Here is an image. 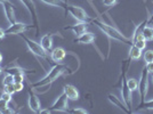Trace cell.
I'll list each match as a JSON object with an SVG mask.
<instances>
[{"label":"cell","instance_id":"6da1fadb","mask_svg":"<svg viewBox=\"0 0 153 114\" xmlns=\"http://www.w3.org/2000/svg\"><path fill=\"white\" fill-rule=\"evenodd\" d=\"M89 22L93 23V24H95L101 31L104 32V33L108 36V38L113 39V40H117V41L122 42V44H128V46H131V44H133V41H131L130 39H128L127 37H125L118 29H115L114 26L108 25L106 23H104L103 21H100V19H90Z\"/></svg>","mask_w":153,"mask_h":114},{"label":"cell","instance_id":"7a4b0ae2","mask_svg":"<svg viewBox=\"0 0 153 114\" xmlns=\"http://www.w3.org/2000/svg\"><path fill=\"white\" fill-rule=\"evenodd\" d=\"M66 70H68V65L62 63H56L51 67V70L47 73V76L44 79H41V80H39V81L34 83H31L30 87L32 89H39L42 88V87H46V86H51V83L54 81H56L62 74H64Z\"/></svg>","mask_w":153,"mask_h":114},{"label":"cell","instance_id":"3957f363","mask_svg":"<svg viewBox=\"0 0 153 114\" xmlns=\"http://www.w3.org/2000/svg\"><path fill=\"white\" fill-rule=\"evenodd\" d=\"M19 36L24 40V42H25L26 46H27L29 50L31 51L34 56L40 57V58H44V59H48V53L41 47V44H39L38 42H36V41L31 40L30 38H27L25 34H23V33H21V34H19Z\"/></svg>","mask_w":153,"mask_h":114},{"label":"cell","instance_id":"277c9868","mask_svg":"<svg viewBox=\"0 0 153 114\" xmlns=\"http://www.w3.org/2000/svg\"><path fill=\"white\" fill-rule=\"evenodd\" d=\"M149 71L146 70V67L144 66L142 73H140V79L138 81V91H140V104H143L145 101L146 98L147 91H149Z\"/></svg>","mask_w":153,"mask_h":114},{"label":"cell","instance_id":"5b68a950","mask_svg":"<svg viewBox=\"0 0 153 114\" xmlns=\"http://www.w3.org/2000/svg\"><path fill=\"white\" fill-rule=\"evenodd\" d=\"M22 2V5L25 7L27 9V12L30 13L32 19V24L36 27V36L38 37L39 33H40V26H39V19H38V14H37V8L36 5L33 2V0H19Z\"/></svg>","mask_w":153,"mask_h":114},{"label":"cell","instance_id":"8992f818","mask_svg":"<svg viewBox=\"0 0 153 114\" xmlns=\"http://www.w3.org/2000/svg\"><path fill=\"white\" fill-rule=\"evenodd\" d=\"M49 111L51 112H68L69 113V105H68V97L62 93L57 97V99L54 101V104L49 107Z\"/></svg>","mask_w":153,"mask_h":114},{"label":"cell","instance_id":"52a82bcc","mask_svg":"<svg viewBox=\"0 0 153 114\" xmlns=\"http://www.w3.org/2000/svg\"><path fill=\"white\" fill-rule=\"evenodd\" d=\"M68 12H69L78 22H88V23H89L90 17L81 7L69 5V6H68Z\"/></svg>","mask_w":153,"mask_h":114},{"label":"cell","instance_id":"ba28073f","mask_svg":"<svg viewBox=\"0 0 153 114\" xmlns=\"http://www.w3.org/2000/svg\"><path fill=\"white\" fill-rule=\"evenodd\" d=\"M27 101H29V107L31 111H33L34 113H40L41 112V104H40V99L38 98V96L36 95L31 90V87L27 89Z\"/></svg>","mask_w":153,"mask_h":114},{"label":"cell","instance_id":"9c48e42d","mask_svg":"<svg viewBox=\"0 0 153 114\" xmlns=\"http://www.w3.org/2000/svg\"><path fill=\"white\" fill-rule=\"evenodd\" d=\"M32 27H34L33 24H32V25H29V24H25V23L15 22L14 24H10V26L5 31V33H6V34H21V33H24L25 31L30 30Z\"/></svg>","mask_w":153,"mask_h":114},{"label":"cell","instance_id":"30bf717a","mask_svg":"<svg viewBox=\"0 0 153 114\" xmlns=\"http://www.w3.org/2000/svg\"><path fill=\"white\" fill-rule=\"evenodd\" d=\"M54 36H59L61 38H63V37L59 34V32L47 33V34H45V36L41 38L40 44H41V47H42L47 53H51V47H53V37H54Z\"/></svg>","mask_w":153,"mask_h":114},{"label":"cell","instance_id":"8fae6325","mask_svg":"<svg viewBox=\"0 0 153 114\" xmlns=\"http://www.w3.org/2000/svg\"><path fill=\"white\" fill-rule=\"evenodd\" d=\"M2 7H4V12H5L7 21L9 22V24H14L16 22V19H15V6L10 1H8V2L2 4Z\"/></svg>","mask_w":153,"mask_h":114},{"label":"cell","instance_id":"7c38bea8","mask_svg":"<svg viewBox=\"0 0 153 114\" xmlns=\"http://www.w3.org/2000/svg\"><path fill=\"white\" fill-rule=\"evenodd\" d=\"M95 41V34L94 33H91V32H85L82 34H80V36H78L74 40H73V42L74 44H91V42H94Z\"/></svg>","mask_w":153,"mask_h":114},{"label":"cell","instance_id":"4fadbf2b","mask_svg":"<svg viewBox=\"0 0 153 114\" xmlns=\"http://www.w3.org/2000/svg\"><path fill=\"white\" fill-rule=\"evenodd\" d=\"M64 29L65 30H71L74 34L80 36V34H82V33H85V32L87 31V29H88V22H78L74 25L65 26Z\"/></svg>","mask_w":153,"mask_h":114},{"label":"cell","instance_id":"5bb4252c","mask_svg":"<svg viewBox=\"0 0 153 114\" xmlns=\"http://www.w3.org/2000/svg\"><path fill=\"white\" fill-rule=\"evenodd\" d=\"M65 56H66V51L61 47H57L51 51V59L54 63H62Z\"/></svg>","mask_w":153,"mask_h":114},{"label":"cell","instance_id":"9a60e30c","mask_svg":"<svg viewBox=\"0 0 153 114\" xmlns=\"http://www.w3.org/2000/svg\"><path fill=\"white\" fill-rule=\"evenodd\" d=\"M63 93L66 95L68 99H71V101H78L79 99V91L72 84H65L63 87Z\"/></svg>","mask_w":153,"mask_h":114},{"label":"cell","instance_id":"2e32d148","mask_svg":"<svg viewBox=\"0 0 153 114\" xmlns=\"http://www.w3.org/2000/svg\"><path fill=\"white\" fill-rule=\"evenodd\" d=\"M108 99L111 101L114 106H117L118 108L122 110L125 113H127V114L130 113V111H129V110L127 108V106H126V104H125L123 101H120V98H118L115 95H113V94H108Z\"/></svg>","mask_w":153,"mask_h":114},{"label":"cell","instance_id":"e0dca14e","mask_svg":"<svg viewBox=\"0 0 153 114\" xmlns=\"http://www.w3.org/2000/svg\"><path fill=\"white\" fill-rule=\"evenodd\" d=\"M4 72H6L8 74H12V76H16L19 73H30V71L25 70L23 67H21L19 65H15V64H9L8 66H6L4 69Z\"/></svg>","mask_w":153,"mask_h":114},{"label":"cell","instance_id":"ac0fdd59","mask_svg":"<svg viewBox=\"0 0 153 114\" xmlns=\"http://www.w3.org/2000/svg\"><path fill=\"white\" fill-rule=\"evenodd\" d=\"M40 1L45 2V4H47V5H51V6L59 7V8L64 9L65 15H68V6H69V4L65 2L64 0H40Z\"/></svg>","mask_w":153,"mask_h":114},{"label":"cell","instance_id":"d6986e66","mask_svg":"<svg viewBox=\"0 0 153 114\" xmlns=\"http://www.w3.org/2000/svg\"><path fill=\"white\" fill-rule=\"evenodd\" d=\"M142 49H140L138 47H136L134 44L130 46V49H129V58L131 59V61H138L140 57H142Z\"/></svg>","mask_w":153,"mask_h":114},{"label":"cell","instance_id":"ffe728a7","mask_svg":"<svg viewBox=\"0 0 153 114\" xmlns=\"http://www.w3.org/2000/svg\"><path fill=\"white\" fill-rule=\"evenodd\" d=\"M142 34L144 36V38L146 41H153V26L150 25V23L147 22V24L144 25L142 30Z\"/></svg>","mask_w":153,"mask_h":114},{"label":"cell","instance_id":"44dd1931","mask_svg":"<svg viewBox=\"0 0 153 114\" xmlns=\"http://www.w3.org/2000/svg\"><path fill=\"white\" fill-rule=\"evenodd\" d=\"M126 82H127L128 88L130 89L133 93H134L135 90H137V89H138V81H137L136 79H134V78L127 79V80H126Z\"/></svg>","mask_w":153,"mask_h":114},{"label":"cell","instance_id":"7402d4cb","mask_svg":"<svg viewBox=\"0 0 153 114\" xmlns=\"http://www.w3.org/2000/svg\"><path fill=\"white\" fill-rule=\"evenodd\" d=\"M150 110V111H153V99H150V101H145L143 104L138 105V110Z\"/></svg>","mask_w":153,"mask_h":114},{"label":"cell","instance_id":"603a6c76","mask_svg":"<svg viewBox=\"0 0 153 114\" xmlns=\"http://www.w3.org/2000/svg\"><path fill=\"white\" fill-rule=\"evenodd\" d=\"M143 58H144L145 64H149V63H151V62H153V50H150V49H149V50L145 51Z\"/></svg>","mask_w":153,"mask_h":114},{"label":"cell","instance_id":"cb8c5ba5","mask_svg":"<svg viewBox=\"0 0 153 114\" xmlns=\"http://www.w3.org/2000/svg\"><path fill=\"white\" fill-rule=\"evenodd\" d=\"M2 83H4V87H5V86H8V84L14 83V76L7 73L6 76H5V78H4V80H2Z\"/></svg>","mask_w":153,"mask_h":114},{"label":"cell","instance_id":"d4e9b609","mask_svg":"<svg viewBox=\"0 0 153 114\" xmlns=\"http://www.w3.org/2000/svg\"><path fill=\"white\" fill-rule=\"evenodd\" d=\"M134 44L136 46V47H138L140 49H144L145 47H146V40L145 39H140V40H136L134 42Z\"/></svg>","mask_w":153,"mask_h":114},{"label":"cell","instance_id":"484cf974","mask_svg":"<svg viewBox=\"0 0 153 114\" xmlns=\"http://www.w3.org/2000/svg\"><path fill=\"white\" fill-rule=\"evenodd\" d=\"M69 113H76V114H87L88 111L85 110V108H80V107H76V108H72V110H69Z\"/></svg>","mask_w":153,"mask_h":114},{"label":"cell","instance_id":"4316f807","mask_svg":"<svg viewBox=\"0 0 153 114\" xmlns=\"http://www.w3.org/2000/svg\"><path fill=\"white\" fill-rule=\"evenodd\" d=\"M24 74L25 73H19V74L14 76V82H24V80H25Z\"/></svg>","mask_w":153,"mask_h":114},{"label":"cell","instance_id":"83f0119b","mask_svg":"<svg viewBox=\"0 0 153 114\" xmlns=\"http://www.w3.org/2000/svg\"><path fill=\"white\" fill-rule=\"evenodd\" d=\"M7 107H8V101L0 98V113H4Z\"/></svg>","mask_w":153,"mask_h":114},{"label":"cell","instance_id":"f1b7e54d","mask_svg":"<svg viewBox=\"0 0 153 114\" xmlns=\"http://www.w3.org/2000/svg\"><path fill=\"white\" fill-rule=\"evenodd\" d=\"M1 98H2V99H5L6 101H8V103L13 99V98H12V94L7 93V91H5V90H4V91H1Z\"/></svg>","mask_w":153,"mask_h":114},{"label":"cell","instance_id":"f546056e","mask_svg":"<svg viewBox=\"0 0 153 114\" xmlns=\"http://www.w3.org/2000/svg\"><path fill=\"white\" fill-rule=\"evenodd\" d=\"M14 88H15L16 93H19L24 89V84H23V82H14Z\"/></svg>","mask_w":153,"mask_h":114},{"label":"cell","instance_id":"4dcf8cb0","mask_svg":"<svg viewBox=\"0 0 153 114\" xmlns=\"http://www.w3.org/2000/svg\"><path fill=\"white\" fill-rule=\"evenodd\" d=\"M5 91H7V93H9V94H15L16 91H15V88H14V83H12V84H8V86H5Z\"/></svg>","mask_w":153,"mask_h":114},{"label":"cell","instance_id":"1f68e13d","mask_svg":"<svg viewBox=\"0 0 153 114\" xmlns=\"http://www.w3.org/2000/svg\"><path fill=\"white\" fill-rule=\"evenodd\" d=\"M117 1H118V0H103V4L108 7H112L117 4Z\"/></svg>","mask_w":153,"mask_h":114},{"label":"cell","instance_id":"d6a6232c","mask_svg":"<svg viewBox=\"0 0 153 114\" xmlns=\"http://www.w3.org/2000/svg\"><path fill=\"white\" fill-rule=\"evenodd\" d=\"M145 67H146V70L149 71V73H153V62L149 64H145Z\"/></svg>","mask_w":153,"mask_h":114},{"label":"cell","instance_id":"836d02e7","mask_svg":"<svg viewBox=\"0 0 153 114\" xmlns=\"http://www.w3.org/2000/svg\"><path fill=\"white\" fill-rule=\"evenodd\" d=\"M5 36H6V33H5V31H4V30H2L1 27H0V39H2L4 37H5Z\"/></svg>","mask_w":153,"mask_h":114},{"label":"cell","instance_id":"e575fe53","mask_svg":"<svg viewBox=\"0 0 153 114\" xmlns=\"http://www.w3.org/2000/svg\"><path fill=\"white\" fill-rule=\"evenodd\" d=\"M9 0H0V4L2 5V4H5V2H8Z\"/></svg>","mask_w":153,"mask_h":114},{"label":"cell","instance_id":"d590c367","mask_svg":"<svg viewBox=\"0 0 153 114\" xmlns=\"http://www.w3.org/2000/svg\"><path fill=\"white\" fill-rule=\"evenodd\" d=\"M152 21H153V15H152V16H151V17H150V19H149V23H151Z\"/></svg>","mask_w":153,"mask_h":114},{"label":"cell","instance_id":"8d00e7d4","mask_svg":"<svg viewBox=\"0 0 153 114\" xmlns=\"http://www.w3.org/2000/svg\"><path fill=\"white\" fill-rule=\"evenodd\" d=\"M1 62H2V54L0 53V63H1Z\"/></svg>","mask_w":153,"mask_h":114},{"label":"cell","instance_id":"74e56055","mask_svg":"<svg viewBox=\"0 0 153 114\" xmlns=\"http://www.w3.org/2000/svg\"><path fill=\"white\" fill-rule=\"evenodd\" d=\"M1 72H2V67L0 66V74H1Z\"/></svg>","mask_w":153,"mask_h":114},{"label":"cell","instance_id":"f35d334b","mask_svg":"<svg viewBox=\"0 0 153 114\" xmlns=\"http://www.w3.org/2000/svg\"><path fill=\"white\" fill-rule=\"evenodd\" d=\"M64 1H65V2H68V1H69V0H64Z\"/></svg>","mask_w":153,"mask_h":114},{"label":"cell","instance_id":"ab89813d","mask_svg":"<svg viewBox=\"0 0 153 114\" xmlns=\"http://www.w3.org/2000/svg\"><path fill=\"white\" fill-rule=\"evenodd\" d=\"M152 82H153V73H152Z\"/></svg>","mask_w":153,"mask_h":114},{"label":"cell","instance_id":"60d3db41","mask_svg":"<svg viewBox=\"0 0 153 114\" xmlns=\"http://www.w3.org/2000/svg\"><path fill=\"white\" fill-rule=\"evenodd\" d=\"M151 23H152V26H153V21H152V22H151Z\"/></svg>","mask_w":153,"mask_h":114}]
</instances>
